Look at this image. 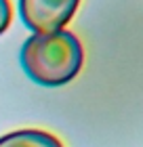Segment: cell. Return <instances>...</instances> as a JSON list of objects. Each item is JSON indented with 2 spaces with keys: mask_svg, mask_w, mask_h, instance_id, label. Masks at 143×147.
<instances>
[{
  "mask_svg": "<svg viewBox=\"0 0 143 147\" xmlns=\"http://www.w3.org/2000/svg\"><path fill=\"white\" fill-rule=\"evenodd\" d=\"M25 74L40 86H63L80 74L84 51L67 30L32 34L19 53Z\"/></svg>",
  "mask_w": 143,
  "mask_h": 147,
  "instance_id": "obj_1",
  "label": "cell"
},
{
  "mask_svg": "<svg viewBox=\"0 0 143 147\" xmlns=\"http://www.w3.org/2000/svg\"><path fill=\"white\" fill-rule=\"evenodd\" d=\"M80 0H19V13L23 23L34 32H55L78 11Z\"/></svg>",
  "mask_w": 143,
  "mask_h": 147,
  "instance_id": "obj_2",
  "label": "cell"
},
{
  "mask_svg": "<svg viewBox=\"0 0 143 147\" xmlns=\"http://www.w3.org/2000/svg\"><path fill=\"white\" fill-rule=\"evenodd\" d=\"M0 147H63V143L51 132L28 128L0 137Z\"/></svg>",
  "mask_w": 143,
  "mask_h": 147,
  "instance_id": "obj_3",
  "label": "cell"
},
{
  "mask_svg": "<svg viewBox=\"0 0 143 147\" xmlns=\"http://www.w3.org/2000/svg\"><path fill=\"white\" fill-rule=\"evenodd\" d=\"M13 19V11H11V2L9 0H0V36L9 30Z\"/></svg>",
  "mask_w": 143,
  "mask_h": 147,
  "instance_id": "obj_4",
  "label": "cell"
}]
</instances>
